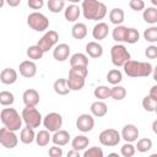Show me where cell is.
Masks as SVG:
<instances>
[{"label":"cell","mask_w":157,"mask_h":157,"mask_svg":"<svg viewBox=\"0 0 157 157\" xmlns=\"http://www.w3.org/2000/svg\"><path fill=\"white\" fill-rule=\"evenodd\" d=\"M121 139H124L126 142H134L137 140L139 137V129L134 125V124H128L123 128L121 134H120Z\"/></svg>","instance_id":"5bb4252c"},{"label":"cell","mask_w":157,"mask_h":157,"mask_svg":"<svg viewBox=\"0 0 157 157\" xmlns=\"http://www.w3.org/2000/svg\"><path fill=\"white\" fill-rule=\"evenodd\" d=\"M0 144L6 148H13L18 144V137L15 134V131L7 128H1L0 129Z\"/></svg>","instance_id":"8fae6325"},{"label":"cell","mask_w":157,"mask_h":157,"mask_svg":"<svg viewBox=\"0 0 157 157\" xmlns=\"http://www.w3.org/2000/svg\"><path fill=\"white\" fill-rule=\"evenodd\" d=\"M27 25L37 31V32H43L49 27V20L45 15H43L42 12H32L28 15L27 17Z\"/></svg>","instance_id":"52a82bcc"},{"label":"cell","mask_w":157,"mask_h":157,"mask_svg":"<svg viewBox=\"0 0 157 157\" xmlns=\"http://www.w3.org/2000/svg\"><path fill=\"white\" fill-rule=\"evenodd\" d=\"M34 140H36V142H37L38 146L44 147V146H47V145L49 144V141L52 140V136H50V134H49V131H48L47 129H45V130H39V131L36 134Z\"/></svg>","instance_id":"f546056e"},{"label":"cell","mask_w":157,"mask_h":157,"mask_svg":"<svg viewBox=\"0 0 157 157\" xmlns=\"http://www.w3.org/2000/svg\"><path fill=\"white\" fill-rule=\"evenodd\" d=\"M93 94L99 101H104V99H107V98L110 97V88L107 87V86H98V87L94 88Z\"/></svg>","instance_id":"8d00e7d4"},{"label":"cell","mask_w":157,"mask_h":157,"mask_svg":"<svg viewBox=\"0 0 157 157\" xmlns=\"http://www.w3.org/2000/svg\"><path fill=\"white\" fill-rule=\"evenodd\" d=\"M27 5L32 10H40L44 6V0H28Z\"/></svg>","instance_id":"f6af8a7d"},{"label":"cell","mask_w":157,"mask_h":157,"mask_svg":"<svg viewBox=\"0 0 157 157\" xmlns=\"http://www.w3.org/2000/svg\"><path fill=\"white\" fill-rule=\"evenodd\" d=\"M59 40V34L56 31H53V29H49L48 32L44 33V36L38 40L37 45L45 53L48 52L49 49H52Z\"/></svg>","instance_id":"9c48e42d"},{"label":"cell","mask_w":157,"mask_h":157,"mask_svg":"<svg viewBox=\"0 0 157 157\" xmlns=\"http://www.w3.org/2000/svg\"><path fill=\"white\" fill-rule=\"evenodd\" d=\"M48 10L53 13H59L65 7V0H48Z\"/></svg>","instance_id":"1f68e13d"},{"label":"cell","mask_w":157,"mask_h":157,"mask_svg":"<svg viewBox=\"0 0 157 157\" xmlns=\"http://www.w3.org/2000/svg\"><path fill=\"white\" fill-rule=\"evenodd\" d=\"M71 36L75 39H83L87 36V26L82 22H77L71 28Z\"/></svg>","instance_id":"603a6c76"},{"label":"cell","mask_w":157,"mask_h":157,"mask_svg":"<svg viewBox=\"0 0 157 157\" xmlns=\"http://www.w3.org/2000/svg\"><path fill=\"white\" fill-rule=\"evenodd\" d=\"M43 125L44 128L50 132H54L56 130H59L63 125V117L59 114V113H55V112H52V113H48L44 119H43Z\"/></svg>","instance_id":"30bf717a"},{"label":"cell","mask_w":157,"mask_h":157,"mask_svg":"<svg viewBox=\"0 0 157 157\" xmlns=\"http://www.w3.org/2000/svg\"><path fill=\"white\" fill-rule=\"evenodd\" d=\"M87 75H88L87 67L71 66L69 71V77L66 78V83L70 91H80L81 88H83Z\"/></svg>","instance_id":"3957f363"},{"label":"cell","mask_w":157,"mask_h":157,"mask_svg":"<svg viewBox=\"0 0 157 157\" xmlns=\"http://www.w3.org/2000/svg\"><path fill=\"white\" fill-rule=\"evenodd\" d=\"M129 6L134 11H142L145 9L144 0H129Z\"/></svg>","instance_id":"ee69618b"},{"label":"cell","mask_w":157,"mask_h":157,"mask_svg":"<svg viewBox=\"0 0 157 157\" xmlns=\"http://www.w3.org/2000/svg\"><path fill=\"white\" fill-rule=\"evenodd\" d=\"M4 4H5V0H0V9L4 6Z\"/></svg>","instance_id":"db71d44e"},{"label":"cell","mask_w":157,"mask_h":157,"mask_svg":"<svg viewBox=\"0 0 157 157\" xmlns=\"http://www.w3.org/2000/svg\"><path fill=\"white\" fill-rule=\"evenodd\" d=\"M26 53H27V56H28L29 59H32V60H39V59H42L43 55H44V52H43L37 44L28 47Z\"/></svg>","instance_id":"836d02e7"},{"label":"cell","mask_w":157,"mask_h":157,"mask_svg":"<svg viewBox=\"0 0 157 157\" xmlns=\"http://www.w3.org/2000/svg\"><path fill=\"white\" fill-rule=\"evenodd\" d=\"M5 1H6L7 5L11 6V7H16V6H18V5L21 4V0H5Z\"/></svg>","instance_id":"681fc988"},{"label":"cell","mask_w":157,"mask_h":157,"mask_svg":"<svg viewBox=\"0 0 157 157\" xmlns=\"http://www.w3.org/2000/svg\"><path fill=\"white\" fill-rule=\"evenodd\" d=\"M98 140L99 142L103 145V146H108V147H113V146H117L120 140H121V136H120V132L115 129H105L103 130L99 136H98Z\"/></svg>","instance_id":"ba28073f"},{"label":"cell","mask_w":157,"mask_h":157,"mask_svg":"<svg viewBox=\"0 0 157 157\" xmlns=\"http://www.w3.org/2000/svg\"><path fill=\"white\" fill-rule=\"evenodd\" d=\"M88 144H90V140H88V137L85 136V135H77V136L74 137L72 141H71V146H72V148L76 150V151L86 150L87 146H88Z\"/></svg>","instance_id":"cb8c5ba5"},{"label":"cell","mask_w":157,"mask_h":157,"mask_svg":"<svg viewBox=\"0 0 157 157\" xmlns=\"http://www.w3.org/2000/svg\"><path fill=\"white\" fill-rule=\"evenodd\" d=\"M52 141L56 146H65L70 141V134L66 130H56L54 131V135L52 136Z\"/></svg>","instance_id":"ac0fdd59"},{"label":"cell","mask_w":157,"mask_h":157,"mask_svg":"<svg viewBox=\"0 0 157 157\" xmlns=\"http://www.w3.org/2000/svg\"><path fill=\"white\" fill-rule=\"evenodd\" d=\"M22 121H25L26 126H29V128H38L42 123V115L39 113V110L36 108V107H29V105H26L22 110Z\"/></svg>","instance_id":"5b68a950"},{"label":"cell","mask_w":157,"mask_h":157,"mask_svg":"<svg viewBox=\"0 0 157 157\" xmlns=\"http://www.w3.org/2000/svg\"><path fill=\"white\" fill-rule=\"evenodd\" d=\"M145 55L147 59H156L157 58V47L156 45H150L145 50Z\"/></svg>","instance_id":"bcb514c9"},{"label":"cell","mask_w":157,"mask_h":157,"mask_svg":"<svg viewBox=\"0 0 157 157\" xmlns=\"http://www.w3.org/2000/svg\"><path fill=\"white\" fill-rule=\"evenodd\" d=\"M70 55V47L66 43L58 44L53 50V56L56 61H65Z\"/></svg>","instance_id":"9a60e30c"},{"label":"cell","mask_w":157,"mask_h":157,"mask_svg":"<svg viewBox=\"0 0 157 157\" xmlns=\"http://www.w3.org/2000/svg\"><path fill=\"white\" fill-rule=\"evenodd\" d=\"M53 88H54V92L59 96H65L70 92V88L67 87V83H66V80L65 78H58L54 85H53Z\"/></svg>","instance_id":"83f0119b"},{"label":"cell","mask_w":157,"mask_h":157,"mask_svg":"<svg viewBox=\"0 0 157 157\" xmlns=\"http://www.w3.org/2000/svg\"><path fill=\"white\" fill-rule=\"evenodd\" d=\"M135 152H136V148H135V146H134L131 142L124 144V145L121 146V148H120V153H121V156H124V157H132V156L135 155Z\"/></svg>","instance_id":"b9f144b4"},{"label":"cell","mask_w":157,"mask_h":157,"mask_svg":"<svg viewBox=\"0 0 157 157\" xmlns=\"http://www.w3.org/2000/svg\"><path fill=\"white\" fill-rule=\"evenodd\" d=\"M13 102H15V97L11 92H9V91H1L0 92V104L1 105L7 107V105H11Z\"/></svg>","instance_id":"ab89813d"},{"label":"cell","mask_w":157,"mask_h":157,"mask_svg":"<svg viewBox=\"0 0 157 157\" xmlns=\"http://www.w3.org/2000/svg\"><path fill=\"white\" fill-rule=\"evenodd\" d=\"M124 17H125L124 11H123L121 9H119V7H114V9H112L110 12H109V20H110V22H112L113 25H115V26L121 25V23L124 22Z\"/></svg>","instance_id":"4316f807"},{"label":"cell","mask_w":157,"mask_h":157,"mask_svg":"<svg viewBox=\"0 0 157 157\" xmlns=\"http://www.w3.org/2000/svg\"><path fill=\"white\" fill-rule=\"evenodd\" d=\"M142 107L147 112H156V109H157V99H153L152 97L146 96L142 99Z\"/></svg>","instance_id":"f35d334b"},{"label":"cell","mask_w":157,"mask_h":157,"mask_svg":"<svg viewBox=\"0 0 157 157\" xmlns=\"http://www.w3.org/2000/svg\"><path fill=\"white\" fill-rule=\"evenodd\" d=\"M86 53L91 58H101L103 55V47L97 42H88L86 44Z\"/></svg>","instance_id":"7402d4cb"},{"label":"cell","mask_w":157,"mask_h":157,"mask_svg":"<svg viewBox=\"0 0 157 157\" xmlns=\"http://www.w3.org/2000/svg\"><path fill=\"white\" fill-rule=\"evenodd\" d=\"M139 39H140V33L136 28H126L124 42L129 44H135L136 42H139Z\"/></svg>","instance_id":"d6a6232c"},{"label":"cell","mask_w":157,"mask_h":157,"mask_svg":"<svg viewBox=\"0 0 157 157\" xmlns=\"http://www.w3.org/2000/svg\"><path fill=\"white\" fill-rule=\"evenodd\" d=\"M142 17H144L145 22H147L150 25H155L157 22V9L155 6H150L147 9H144Z\"/></svg>","instance_id":"f1b7e54d"},{"label":"cell","mask_w":157,"mask_h":157,"mask_svg":"<svg viewBox=\"0 0 157 157\" xmlns=\"http://www.w3.org/2000/svg\"><path fill=\"white\" fill-rule=\"evenodd\" d=\"M18 70H20L21 76H23L26 78H31L37 74V65L32 60H25L20 64Z\"/></svg>","instance_id":"4fadbf2b"},{"label":"cell","mask_w":157,"mask_h":157,"mask_svg":"<svg viewBox=\"0 0 157 157\" xmlns=\"http://www.w3.org/2000/svg\"><path fill=\"white\" fill-rule=\"evenodd\" d=\"M94 126V119L91 114H81L76 120V128L82 132H88Z\"/></svg>","instance_id":"7c38bea8"},{"label":"cell","mask_w":157,"mask_h":157,"mask_svg":"<svg viewBox=\"0 0 157 157\" xmlns=\"http://www.w3.org/2000/svg\"><path fill=\"white\" fill-rule=\"evenodd\" d=\"M48 155H49L50 157H61V156H63V150H61V147H58V146L55 145V146H53V147L49 148Z\"/></svg>","instance_id":"7dc6e473"},{"label":"cell","mask_w":157,"mask_h":157,"mask_svg":"<svg viewBox=\"0 0 157 157\" xmlns=\"http://www.w3.org/2000/svg\"><path fill=\"white\" fill-rule=\"evenodd\" d=\"M81 15V9L72 4V5H69L65 10H64V16H65V20L67 22H75Z\"/></svg>","instance_id":"44dd1931"},{"label":"cell","mask_w":157,"mask_h":157,"mask_svg":"<svg viewBox=\"0 0 157 157\" xmlns=\"http://www.w3.org/2000/svg\"><path fill=\"white\" fill-rule=\"evenodd\" d=\"M82 13L86 20L99 21L107 15V6L98 0H82Z\"/></svg>","instance_id":"6da1fadb"},{"label":"cell","mask_w":157,"mask_h":157,"mask_svg":"<svg viewBox=\"0 0 157 157\" xmlns=\"http://www.w3.org/2000/svg\"><path fill=\"white\" fill-rule=\"evenodd\" d=\"M34 137H36V134H34V130L33 128H29V126H26L21 130V134H20V140L22 144L25 145H29L34 141Z\"/></svg>","instance_id":"484cf974"},{"label":"cell","mask_w":157,"mask_h":157,"mask_svg":"<svg viewBox=\"0 0 157 157\" xmlns=\"http://www.w3.org/2000/svg\"><path fill=\"white\" fill-rule=\"evenodd\" d=\"M91 113H92V115L93 117H97V118H102V117H104L105 114H107V112H108V107H107V104L103 102V101H96V102H93L92 104H91Z\"/></svg>","instance_id":"ffe728a7"},{"label":"cell","mask_w":157,"mask_h":157,"mask_svg":"<svg viewBox=\"0 0 157 157\" xmlns=\"http://www.w3.org/2000/svg\"><path fill=\"white\" fill-rule=\"evenodd\" d=\"M126 28L125 26L123 25H118L115 26V28H113V32H112V37L115 42L120 43V42H124V38H125V32H126Z\"/></svg>","instance_id":"e575fe53"},{"label":"cell","mask_w":157,"mask_h":157,"mask_svg":"<svg viewBox=\"0 0 157 157\" xmlns=\"http://www.w3.org/2000/svg\"><path fill=\"white\" fill-rule=\"evenodd\" d=\"M125 96H126V90L123 86L114 85V87L110 88V98L115 101H121L125 98Z\"/></svg>","instance_id":"d590c367"},{"label":"cell","mask_w":157,"mask_h":157,"mask_svg":"<svg viewBox=\"0 0 157 157\" xmlns=\"http://www.w3.org/2000/svg\"><path fill=\"white\" fill-rule=\"evenodd\" d=\"M108 33H109V27H108V25L104 23V22H98V23L93 27V29H92V36H93V38H94V39H98V40L104 39V38L108 36Z\"/></svg>","instance_id":"d6986e66"},{"label":"cell","mask_w":157,"mask_h":157,"mask_svg":"<svg viewBox=\"0 0 157 157\" xmlns=\"http://www.w3.org/2000/svg\"><path fill=\"white\" fill-rule=\"evenodd\" d=\"M151 2H152V4H153V5H155V6H156V5H157V0H151Z\"/></svg>","instance_id":"11a10c76"},{"label":"cell","mask_w":157,"mask_h":157,"mask_svg":"<svg viewBox=\"0 0 157 157\" xmlns=\"http://www.w3.org/2000/svg\"><path fill=\"white\" fill-rule=\"evenodd\" d=\"M65 1H69V2H72V4H76V2H80L82 0H65Z\"/></svg>","instance_id":"f5cc1de1"},{"label":"cell","mask_w":157,"mask_h":157,"mask_svg":"<svg viewBox=\"0 0 157 157\" xmlns=\"http://www.w3.org/2000/svg\"><path fill=\"white\" fill-rule=\"evenodd\" d=\"M0 119L4 126L12 131H17L22 126V117L13 108H4L0 113Z\"/></svg>","instance_id":"277c9868"},{"label":"cell","mask_w":157,"mask_h":157,"mask_svg":"<svg viewBox=\"0 0 157 157\" xmlns=\"http://www.w3.org/2000/svg\"><path fill=\"white\" fill-rule=\"evenodd\" d=\"M67 157H80V151H76V150H71L67 152Z\"/></svg>","instance_id":"f907efd6"},{"label":"cell","mask_w":157,"mask_h":157,"mask_svg":"<svg viewBox=\"0 0 157 157\" xmlns=\"http://www.w3.org/2000/svg\"><path fill=\"white\" fill-rule=\"evenodd\" d=\"M70 65L71 66H88V58L83 53H75L70 58Z\"/></svg>","instance_id":"d4e9b609"},{"label":"cell","mask_w":157,"mask_h":157,"mask_svg":"<svg viewBox=\"0 0 157 157\" xmlns=\"http://www.w3.org/2000/svg\"><path fill=\"white\" fill-rule=\"evenodd\" d=\"M148 96L152 97L153 99H157V86H156V85L151 87V91H150V94H148Z\"/></svg>","instance_id":"c3c4849f"},{"label":"cell","mask_w":157,"mask_h":157,"mask_svg":"<svg viewBox=\"0 0 157 157\" xmlns=\"http://www.w3.org/2000/svg\"><path fill=\"white\" fill-rule=\"evenodd\" d=\"M144 38L150 43L157 42V27L152 26L150 28H146L144 32Z\"/></svg>","instance_id":"60d3db41"},{"label":"cell","mask_w":157,"mask_h":157,"mask_svg":"<svg viewBox=\"0 0 157 157\" xmlns=\"http://www.w3.org/2000/svg\"><path fill=\"white\" fill-rule=\"evenodd\" d=\"M124 72L129 77H147L152 74L153 66L151 63L147 61H136V60H128L124 65Z\"/></svg>","instance_id":"7a4b0ae2"},{"label":"cell","mask_w":157,"mask_h":157,"mask_svg":"<svg viewBox=\"0 0 157 157\" xmlns=\"http://www.w3.org/2000/svg\"><path fill=\"white\" fill-rule=\"evenodd\" d=\"M110 58H112V63L115 66H123L128 60L131 59L130 53L128 52V49L125 48V45L123 44H115L110 49Z\"/></svg>","instance_id":"8992f818"},{"label":"cell","mask_w":157,"mask_h":157,"mask_svg":"<svg viewBox=\"0 0 157 157\" xmlns=\"http://www.w3.org/2000/svg\"><path fill=\"white\" fill-rule=\"evenodd\" d=\"M109 156H118V153H114L113 152V153H109Z\"/></svg>","instance_id":"9f6ffc18"},{"label":"cell","mask_w":157,"mask_h":157,"mask_svg":"<svg viewBox=\"0 0 157 157\" xmlns=\"http://www.w3.org/2000/svg\"><path fill=\"white\" fill-rule=\"evenodd\" d=\"M22 101H23V103L26 105L36 107L39 103V93L33 88L26 90L23 92V94H22Z\"/></svg>","instance_id":"2e32d148"},{"label":"cell","mask_w":157,"mask_h":157,"mask_svg":"<svg viewBox=\"0 0 157 157\" xmlns=\"http://www.w3.org/2000/svg\"><path fill=\"white\" fill-rule=\"evenodd\" d=\"M103 150L101 147H97V146H93V147H90L88 150H86L83 152V157H103Z\"/></svg>","instance_id":"7bdbcfd3"},{"label":"cell","mask_w":157,"mask_h":157,"mask_svg":"<svg viewBox=\"0 0 157 157\" xmlns=\"http://www.w3.org/2000/svg\"><path fill=\"white\" fill-rule=\"evenodd\" d=\"M156 126H157V120H155V121H153V124H152V130H153V132H157Z\"/></svg>","instance_id":"816d5d0a"},{"label":"cell","mask_w":157,"mask_h":157,"mask_svg":"<svg viewBox=\"0 0 157 157\" xmlns=\"http://www.w3.org/2000/svg\"><path fill=\"white\" fill-rule=\"evenodd\" d=\"M0 81L5 85H12L17 81V71L11 67H6L0 74Z\"/></svg>","instance_id":"e0dca14e"},{"label":"cell","mask_w":157,"mask_h":157,"mask_svg":"<svg viewBox=\"0 0 157 157\" xmlns=\"http://www.w3.org/2000/svg\"><path fill=\"white\" fill-rule=\"evenodd\" d=\"M123 80V74L118 69H112L107 74V81L112 85H119Z\"/></svg>","instance_id":"4dcf8cb0"},{"label":"cell","mask_w":157,"mask_h":157,"mask_svg":"<svg viewBox=\"0 0 157 157\" xmlns=\"http://www.w3.org/2000/svg\"><path fill=\"white\" fill-rule=\"evenodd\" d=\"M135 148H136L139 152H142V153H144V152H147V151H150V150L152 148V140H151V139H147V137L140 139V140L137 141Z\"/></svg>","instance_id":"74e56055"}]
</instances>
